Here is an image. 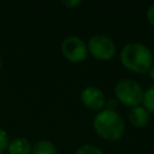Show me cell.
Instances as JSON below:
<instances>
[{
	"instance_id": "cell-1",
	"label": "cell",
	"mask_w": 154,
	"mask_h": 154,
	"mask_svg": "<svg viewBox=\"0 0 154 154\" xmlns=\"http://www.w3.org/2000/svg\"><path fill=\"white\" fill-rule=\"evenodd\" d=\"M122 65L134 73H146L153 65V53L141 42H129L120 51Z\"/></svg>"
},
{
	"instance_id": "cell-2",
	"label": "cell",
	"mask_w": 154,
	"mask_h": 154,
	"mask_svg": "<svg viewBox=\"0 0 154 154\" xmlns=\"http://www.w3.org/2000/svg\"><path fill=\"white\" fill-rule=\"evenodd\" d=\"M93 126L95 132L106 141H118L125 132V123L122 116L117 111L106 108L95 114Z\"/></svg>"
},
{
	"instance_id": "cell-3",
	"label": "cell",
	"mask_w": 154,
	"mask_h": 154,
	"mask_svg": "<svg viewBox=\"0 0 154 154\" xmlns=\"http://www.w3.org/2000/svg\"><path fill=\"white\" fill-rule=\"evenodd\" d=\"M143 89L141 84L131 78H124L117 82L114 85V95L118 102L126 107H136L142 103Z\"/></svg>"
},
{
	"instance_id": "cell-4",
	"label": "cell",
	"mask_w": 154,
	"mask_h": 154,
	"mask_svg": "<svg viewBox=\"0 0 154 154\" xmlns=\"http://www.w3.org/2000/svg\"><path fill=\"white\" fill-rule=\"evenodd\" d=\"M88 54L100 61L111 60L117 52L114 41L105 34H95L89 37L87 42Z\"/></svg>"
},
{
	"instance_id": "cell-5",
	"label": "cell",
	"mask_w": 154,
	"mask_h": 154,
	"mask_svg": "<svg viewBox=\"0 0 154 154\" xmlns=\"http://www.w3.org/2000/svg\"><path fill=\"white\" fill-rule=\"evenodd\" d=\"M60 51L66 60L70 63H82L88 57L87 43L76 35L66 36L60 45Z\"/></svg>"
},
{
	"instance_id": "cell-6",
	"label": "cell",
	"mask_w": 154,
	"mask_h": 154,
	"mask_svg": "<svg viewBox=\"0 0 154 154\" xmlns=\"http://www.w3.org/2000/svg\"><path fill=\"white\" fill-rule=\"evenodd\" d=\"M79 99L82 105L90 111L99 112L105 108V93L95 85H87L85 88H83L79 94Z\"/></svg>"
},
{
	"instance_id": "cell-7",
	"label": "cell",
	"mask_w": 154,
	"mask_h": 154,
	"mask_svg": "<svg viewBox=\"0 0 154 154\" xmlns=\"http://www.w3.org/2000/svg\"><path fill=\"white\" fill-rule=\"evenodd\" d=\"M128 117H129V122L131 123V125L140 129V128H144L149 123L150 113L142 105H140V106L130 108Z\"/></svg>"
},
{
	"instance_id": "cell-8",
	"label": "cell",
	"mask_w": 154,
	"mask_h": 154,
	"mask_svg": "<svg viewBox=\"0 0 154 154\" xmlns=\"http://www.w3.org/2000/svg\"><path fill=\"white\" fill-rule=\"evenodd\" d=\"M32 143L25 137H17L8 142V154H31Z\"/></svg>"
},
{
	"instance_id": "cell-9",
	"label": "cell",
	"mask_w": 154,
	"mask_h": 154,
	"mask_svg": "<svg viewBox=\"0 0 154 154\" xmlns=\"http://www.w3.org/2000/svg\"><path fill=\"white\" fill-rule=\"evenodd\" d=\"M31 154H58L55 144L49 140L37 141L31 149Z\"/></svg>"
},
{
	"instance_id": "cell-10",
	"label": "cell",
	"mask_w": 154,
	"mask_h": 154,
	"mask_svg": "<svg viewBox=\"0 0 154 154\" xmlns=\"http://www.w3.org/2000/svg\"><path fill=\"white\" fill-rule=\"evenodd\" d=\"M142 106L149 112L154 114V85L149 87L144 94H143V100H142Z\"/></svg>"
},
{
	"instance_id": "cell-11",
	"label": "cell",
	"mask_w": 154,
	"mask_h": 154,
	"mask_svg": "<svg viewBox=\"0 0 154 154\" xmlns=\"http://www.w3.org/2000/svg\"><path fill=\"white\" fill-rule=\"evenodd\" d=\"M75 154H105L103 150H101L99 147L93 146V144H84L79 147Z\"/></svg>"
},
{
	"instance_id": "cell-12",
	"label": "cell",
	"mask_w": 154,
	"mask_h": 154,
	"mask_svg": "<svg viewBox=\"0 0 154 154\" xmlns=\"http://www.w3.org/2000/svg\"><path fill=\"white\" fill-rule=\"evenodd\" d=\"M8 135L7 132L0 128V154H4L5 150L7 149V146H8Z\"/></svg>"
},
{
	"instance_id": "cell-13",
	"label": "cell",
	"mask_w": 154,
	"mask_h": 154,
	"mask_svg": "<svg viewBox=\"0 0 154 154\" xmlns=\"http://www.w3.org/2000/svg\"><path fill=\"white\" fill-rule=\"evenodd\" d=\"M146 17H147V20L150 25L154 26V4H152L148 8H147V12H146Z\"/></svg>"
},
{
	"instance_id": "cell-14",
	"label": "cell",
	"mask_w": 154,
	"mask_h": 154,
	"mask_svg": "<svg viewBox=\"0 0 154 154\" xmlns=\"http://www.w3.org/2000/svg\"><path fill=\"white\" fill-rule=\"evenodd\" d=\"M117 105H118L117 99H106L105 108H106V109H111V111H116Z\"/></svg>"
},
{
	"instance_id": "cell-15",
	"label": "cell",
	"mask_w": 154,
	"mask_h": 154,
	"mask_svg": "<svg viewBox=\"0 0 154 154\" xmlns=\"http://www.w3.org/2000/svg\"><path fill=\"white\" fill-rule=\"evenodd\" d=\"M63 4H64L66 7H69V8L73 10L75 7H77V6H79V5H81V1H79V0H64V1H63Z\"/></svg>"
},
{
	"instance_id": "cell-16",
	"label": "cell",
	"mask_w": 154,
	"mask_h": 154,
	"mask_svg": "<svg viewBox=\"0 0 154 154\" xmlns=\"http://www.w3.org/2000/svg\"><path fill=\"white\" fill-rule=\"evenodd\" d=\"M148 72H149V77L154 81V64L150 66V69H149V71H148Z\"/></svg>"
},
{
	"instance_id": "cell-17",
	"label": "cell",
	"mask_w": 154,
	"mask_h": 154,
	"mask_svg": "<svg viewBox=\"0 0 154 154\" xmlns=\"http://www.w3.org/2000/svg\"><path fill=\"white\" fill-rule=\"evenodd\" d=\"M1 66H2V61H1V58H0V70H1Z\"/></svg>"
}]
</instances>
